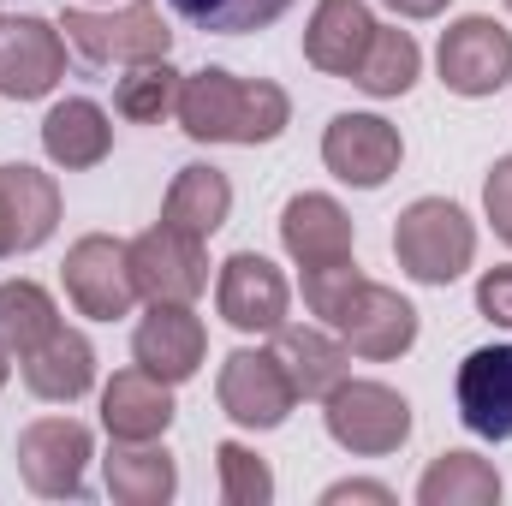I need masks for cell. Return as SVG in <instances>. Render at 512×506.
Segmentation results:
<instances>
[{
	"label": "cell",
	"instance_id": "obj_9",
	"mask_svg": "<svg viewBox=\"0 0 512 506\" xmlns=\"http://www.w3.org/2000/svg\"><path fill=\"white\" fill-rule=\"evenodd\" d=\"M435 66H441V84H447L453 96H471V102H477V96H495L512 78V36L495 18L471 12V18H459V24L441 30Z\"/></svg>",
	"mask_w": 512,
	"mask_h": 506
},
{
	"label": "cell",
	"instance_id": "obj_2",
	"mask_svg": "<svg viewBox=\"0 0 512 506\" xmlns=\"http://www.w3.org/2000/svg\"><path fill=\"white\" fill-rule=\"evenodd\" d=\"M393 256L417 286H453L471 256H477V227L459 203L447 197H417L399 221H393Z\"/></svg>",
	"mask_w": 512,
	"mask_h": 506
},
{
	"label": "cell",
	"instance_id": "obj_27",
	"mask_svg": "<svg viewBox=\"0 0 512 506\" xmlns=\"http://www.w3.org/2000/svg\"><path fill=\"white\" fill-rule=\"evenodd\" d=\"M417 72H423V54H417L411 30H387V24H376L370 54H364V66L352 72V84L370 90V96H405V90L417 84Z\"/></svg>",
	"mask_w": 512,
	"mask_h": 506
},
{
	"label": "cell",
	"instance_id": "obj_11",
	"mask_svg": "<svg viewBox=\"0 0 512 506\" xmlns=\"http://www.w3.org/2000/svg\"><path fill=\"white\" fill-rule=\"evenodd\" d=\"M215 304H221V322L239 328V334H274L286 322V304H292V286L286 274L256 251H239L221 262V280H215Z\"/></svg>",
	"mask_w": 512,
	"mask_h": 506
},
{
	"label": "cell",
	"instance_id": "obj_8",
	"mask_svg": "<svg viewBox=\"0 0 512 506\" xmlns=\"http://www.w3.org/2000/svg\"><path fill=\"white\" fill-rule=\"evenodd\" d=\"M131 256V280H137V298L149 304H191L203 286H209V256L203 239L179 233V227H149L126 245Z\"/></svg>",
	"mask_w": 512,
	"mask_h": 506
},
{
	"label": "cell",
	"instance_id": "obj_33",
	"mask_svg": "<svg viewBox=\"0 0 512 506\" xmlns=\"http://www.w3.org/2000/svg\"><path fill=\"white\" fill-rule=\"evenodd\" d=\"M477 310L495 322V328H512V262L507 268H489L477 280Z\"/></svg>",
	"mask_w": 512,
	"mask_h": 506
},
{
	"label": "cell",
	"instance_id": "obj_20",
	"mask_svg": "<svg viewBox=\"0 0 512 506\" xmlns=\"http://www.w3.org/2000/svg\"><path fill=\"white\" fill-rule=\"evenodd\" d=\"M24 364V387L48 405H72L96 387V346L78 334V328H54L36 352L18 358Z\"/></svg>",
	"mask_w": 512,
	"mask_h": 506
},
{
	"label": "cell",
	"instance_id": "obj_7",
	"mask_svg": "<svg viewBox=\"0 0 512 506\" xmlns=\"http://www.w3.org/2000/svg\"><path fill=\"white\" fill-rule=\"evenodd\" d=\"M60 280H66V298L78 304V316H90V322H120V316H131V304H137L131 256L108 233L78 239L66 251V262H60Z\"/></svg>",
	"mask_w": 512,
	"mask_h": 506
},
{
	"label": "cell",
	"instance_id": "obj_4",
	"mask_svg": "<svg viewBox=\"0 0 512 506\" xmlns=\"http://www.w3.org/2000/svg\"><path fill=\"white\" fill-rule=\"evenodd\" d=\"M322 405H328L322 417H328L334 447H346V453H358V459L399 453L405 435H411V405H405V393L387 387V381H352L346 376Z\"/></svg>",
	"mask_w": 512,
	"mask_h": 506
},
{
	"label": "cell",
	"instance_id": "obj_23",
	"mask_svg": "<svg viewBox=\"0 0 512 506\" xmlns=\"http://www.w3.org/2000/svg\"><path fill=\"white\" fill-rule=\"evenodd\" d=\"M102 477L120 506H167L179 489V465L155 441H114V453L102 459Z\"/></svg>",
	"mask_w": 512,
	"mask_h": 506
},
{
	"label": "cell",
	"instance_id": "obj_6",
	"mask_svg": "<svg viewBox=\"0 0 512 506\" xmlns=\"http://www.w3.org/2000/svg\"><path fill=\"white\" fill-rule=\"evenodd\" d=\"M328 328L346 340V352H358V358H370V364L405 358V352L417 346V310H411L393 286H376V280H358V286L346 292V304L334 310Z\"/></svg>",
	"mask_w": 512,
	"mask_h": 506
},
{
	"label": "cell",
	"instance_id": "obj_30",
	"mask_svg": "<svg viewBox=\"0 0 512 506\" xmlns=\"http://www.w3.org/2000/svg\"><path fill=\"white\" fill-rule=\"evenodd\" d=\"M215 471H221V501L227 506H268L274 501V471L256 459L245 441H221L215 447Z\"/></svg>",
	"mask_w": 512,
	"mask_h": 506
},
{
	"label": "cell",
	"instance_id": "obj_29",
	"mask_svg": "<svg viewBox=\"0 0 512 506\" xmlns=\"http://www.w3.org/2000/svg\"><path fill=\"white\" fill-rule=\"evenodd\" d=\"M167 6L191 30H209V36H251L292 12V0H167Z\"/></svg>",
	"mask_w": 512,
	"mask_h": 506
},
{
	"label": "cell",
	"instance_id": "obj_24",
	"mask_svg": "<svg viewBox=\"0 0 512 506\" xmlns=\"http://www.w3.org/2000/svg\"><path fill=\"white\" fill-rule=\"evenodd\" d=\"M0 203L12 215V251H36V245L54 239V227H60V185L48 173H36L24 161L0 167Z\"/></svg>",
	"mask_w": 512,
	"mask_h": 506
},
{
	"label": "cell",
	"instance_id": "obj_34",
	"mask_svg": "<svg viewBox=\"0 0 512 506\" xmlns=\"http://www.w3.org/2000/svg\"><path fill=\"white\" fill-rule=\"evenodd\" d=\"M346 501L393 506V489H387V483H334V489H322V506H346Z\"/></svg>",
	"mask_w": 512,
	"mask_h": 506
},
{
	"label": "cell",
	"instance_id": "obj_15",
	"mask_svg": "<svg viewBox=\"0 0 512 506\" xmlns=\"http://www.w3.org/2000/svg\"><path fill=\"white\" fill-rule=\"evenodd\" d=\"M459 423L483 441H512V346H483L459 364L453 381Z\"/></svg>",
	"mask_w": 512,
	"mask_h": 506
},
{
	"label": "cell",
	"instance_id": "obj_21",
	"mask_svg": "<svg viewBox=\"0 0 512 506\" xmlns=\"http://www.w3.org/2000/svg\"><path fill=\"white\" fill-rule=\"evenodd\" d=\"M173 423V387L149 370H120L102 387V429L114 441H161Z\"/></svg>",
	"mask_w": 512,
	"mask_h": 506
},
{
	"label": "cell",
	"instance_id": "obj_31",
	"mask_svg": "<svg viewBox=\"0 0 512 506\" xmlns=\"http://www.w3.org/2000/svg\"><path fill=\"white\" fill-rule=\"evenodd\" d=\"M364 274H358V262H328V268H304V304H310V316L328 328L334 322V310L346 304V292L358 286Z\"/></svg>",
	"mask_w": 512,
	"mask_h": 506
},
{
	"label": "cell",
	"instance_id": "obj_10",
	"mask_svg": "<svg viewBox=\"0 0 512 506\" xmlns=\"http://www.w3.org/2000/svg\"><path fill=\"white\" fill-rule=\"evenodd\" d=\"M399 126H387L382 114H334L322 131V161L334 179L358 185V191H382L387 179L399 173Z\"/></svg>",
	"mask_w": 512,
	"mask_h": 506
},
{
	"label": "cell",
	"instance_id": "obj_16",
	"mask_svg": "<svg viewBox=\"0 0 512 506\" xmlns=\"http://www.w3.org/2000/svg\"><path fill=\"white\" fill-rule=\"evenodd\" d=\"M280 245L298 268H328V262H352V215L322 197V191H298L280 209Z\"/></svg>",
	"mask_w": 512,
	"mask_h": 506
},
{
	"label": "cell",
	"instance_id": "obj_22",
	"mask_svg": "<svg viewBox=\"0 0 512 506\" xmlns=\"http://www.w3.org/2000/svg\"><path fill=\"white\" fill-rule=\"evenodd\" d=\"M227 215H233V185H227L221 167L191 161V167L173 173L167 203H161V221H167V227H179V233H191V239H209V233L227 227Z\"/></svg>",
	"mask_w": 512,
	"mask_h": 506
},
{
	"label": "cell",
	"instance_id": "obj_32",
	"mask_svg": "<svg viewBox=\"0 0 512 506\" xmlns=\"http://www.w3.org/2000/svg\"><path fill=\"white\" fill-rule=\"evenodd\" d=\"M483 209H489L495 233L512 245V155H501V161L489 167V179H483Z\"/></svg>",
	"mask_w": 512,
	"mask_h": 506
},
{
	"label": "cell",
	"instance_id": "obj_19",
	"mask_svg": "<svg viewBox=\"0 0 512 506\" xmlns=\"http://www.w3.org/2000/svg\"><path fill=\"white\" fill-rule=\"evenodd\" d=\"M42 149H48V161L66 167V173L102 167L108 149H114V120H108V108L90 102V96H66V102H54L48 120H42Z\"/></svg>",
	"mask_w": 512,
	"mask_h": 506
},
{
	"label": "cell",
	"instance_id": "obj_1",
	"mask_svg": "<svg viewBox=\"0 0 512 506\" xmlns=\"http://www.w3.org/2000/svg\"><path fill=\"white\" fill-rule=\"evenodd\" d=\"M179 126L197 143H274L292 126V102L268 78H233L221 66H203L179 84Z\"/></svg>",
	"mask_w": 512,
	"mask_h": 506
},
{
	"label": "cell",
	"instance_id": "obj_36",
	"mask_svg": "<svg viewBox=\"0 0 512 506\" xmlns=\"http://www.w3.org/2000/svg\"><path fill=\"white\" fill-rule=\"evenodd\" d=\"M0 256H18L12 251V215H6V203H0Z\"/></svg>",
	"mask_w": 512,
	"mask_h": 506
},
{
	"label": "cell",
	"instance_id": "obj_17",
	"mask_svg": "<svg viewBox=\"0 0 512 506\" xmlns=\"http://www.w3.org/2000/svg\"><path fill=\"white\" fill-rule=\"evenodd\" d=\"M376 18L364 0H316L310 24H304V60L328 78H352L370 54Z\"/></svg>",
	"mask_w": 512,
	"mask_h": 506
},
{
	"label": "cell",
	"instance_id": "obj_35",
	"mask_svg": "<svg viewBox=\"0 0 512 506\" xmlns=\"http://www.w3.org/2000/svg\"><path fill=\"white\" fill-rule=\"evenodd\" d=\"M387 12H399V18H441L447 12V0H382Z\"/></svg>",
	"mask_w": 512,
	"mask_h": 506
},
{
	"label": "cell",
	"instance_id": "obj_13",
	"mask_svg": "<svg viewBox=\"0 0 512 506\" xmlns=\"http://www.w3.org/2000/svg\"><path fill=\"white\" fill-rule=\"evenodd\" d=\"M66 72V42L60 24L48 18H0V96L36 102L60 84Z\"/></svg>",
	"mask_w": 512,
	"mask_h": 506
},
{
	"label": "cell",
	"instance_id": "obj_25",
	"mask_svg": "<svg viewBox=\"0 0 512 506\" xmlns=\"http://www.w3.org/2000/svg\"><path fill=\"white\" fill-rule=\"evenodd\" d=\"M423 506H495L501 501V471L477 453H441L423 483H417Z\"/></svg>",
	"mask_w": 512,
	"mask_h": 506
},
{
	"label": "cell",
	"instance_id": "obj_12",
	"mask_svg": "<svg viewBox=\"0 0 512 506\" xmlns=\"http://www.w3.org/2000/svg\"><path fill=\"white\" fill-rule=\"evenodd\" d=\"M215 393H221V411L239 429H280L292 417V405H298V393H292L286 370L274 364V352H251V346L221 364V387Z\"/></svg>",
	"mask_w": 512,
	"mask_h": 506
},
{
	"label": "cell",
	"instance_id": "obj_38",
	"mask_svg": "<svg viewBox=\"0 0 512 506\" xmlns=\"http://www.w3.org/2000/svg\"><path fill=\"white\" fill-rule=\"evenodd\" d=\"M507 6H512V0H507Z\"/></svg>",
	"mask_w": 512,
	"mask_h": 506
},
{
	"label": "cell",
	"instance_id": "obj_14",
	"mask_svg": "<svg viewBox=\"0 0 512 506\" xmlns=\"http://www.w3.org/2000/svg\"><path fill=\"white\" fill-rule=\"evenodd\" d=\"M203 352H209V334L203 322L191 316V304H149V316L137 322L131 334V358L137 370H149L155 381L179 387L203 370Z\"/></svg>",
	"mask_w": 512,
	"mask_h": 506
},
{
	"label": "cell",
	"instance_id": "obj_5",
	"mask_svg": "<svg viewBox=\"0 0 512 506\" xmlns=\"http://www.w3.org/2000/svg\"><path fill=\"white\" fill-rule=\"evenodd\" d=\"M90 459H96V441L78 417H36L18 435V477L42 501H78Z\"/></svg>",
	"mask_w": 512,
	"mask_h": 506
},
{
	"label": "cell",
	"instance_id": "obj_37",
	"mask_svg": "<svg viewBox=\"0 0 512 506\" xmlns=\"http://www.w3.org/2000/svg\"><path fill=\"white\" fill-rule=\"evenodd\" d=\"M6 358H12V352H0V387H6V370H12V364H6Z\"/></svg>",
	"mask_w": 512,
	"mask_h": 506
},
{
	"label": "cell",
	"instance_id": "obj_18",
	"mask_svg": "<svg viewBox=\"0 0 512 506\" xmlns=\"http://www.w3.org/2000/svg\"><path fill=\"white\" fill-rule=\"evenodd\" d=\"M274 364L286 370L292 381V393L298 399H328L340 381L352 376V352H346V340H334V334H322V328H274Z\"/></svg>",
	"mask_w": 512,
	"mask_h": 506
},
{
	"label": "cell",
	"instance_id": "obj_3",
	"mask_svg": "<svg viewBox=\"0 0 512 506\" xmlns=\"http://www.w3.org/2000/svg\"><path fill=\"white\" fill-rule=\"evenodd\" d=\"M60 30H66V48L84 60V66H143V60H167L173 48V30L161 24L155 0H126L120 12H84V6H66L60 12Z\"/></svg>",
	"mask_w": 512,
	"mask_h": 506
},
{
	"label": "cell",
	"instance_id": "obj_28",
	"mask_svg": "<svg viewBox=\"0 0 512 506\" xmlns=\"http://www.w3.org/2000/svg\"><path fill=\"white\" fill-rule=\"evenodd\" d=\"M179 72L167 66V60H143V66H126V78H120V90H114V108H120V120L131 126H161L173 108H179Z\"/></svg>",
	"mask_w": 512,
	"mask_h": 506
},
{
	"label": "cell",
	"instance_id": "obj_26",
	"mask_svg": "<svg viewBox=\"0 0 512 506\" xmlns=\"http://www.w3.org/2000/svg\"><path fill=\"white\" fill-rule=\"evenodd\" d=\"M54 328H60V310H54V298H48L36 280H6V286H0V352L24 358V352H36Z\"/></svg>",
	"mask_w": 512,
	"mask_h": 506
}]
</instances>
